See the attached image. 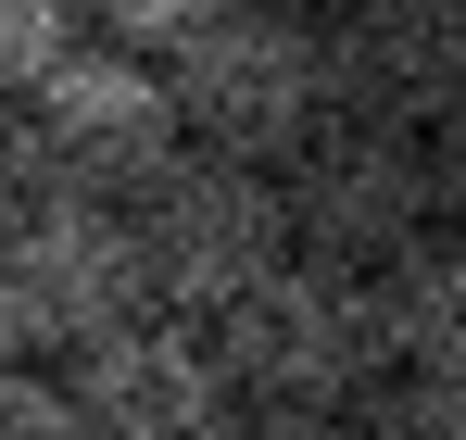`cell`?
Here are the masks:
<instances>
[{"mask_svg": "<svg viewBox=\"0 0 466 440\" xmlns=\"http://www.w3.org/2000/svg\"><path fill=\"white\" fill-rule=\"evenodd\" d=\"M139 252H152V302L164 315L215 327L228 302H252L303 252L290 176L278 164H228V151H189V164H164L152 189H139Z\"/></svg>", "mask_w": 466, "mask_h": 440, "instance_id": "3957f363", "label": "cell"}, {"mask_svg": "<svg viewBox=\"0 0 466 440\" xmlns=\"http://www.w3.org/2000/svg\"><path fill=\"white\" fill-rule=\"evenodd\" d=\"M278 13H315V25H328V13H353V0H278Z\"/></svg>", "mask_w": 466, "mask_h": 440, "instance_id": "ac0fdd59", "label": "cell"}, {"mask_svg": "<svg viewBox=\"0 0 466 440\" xmlns=\"http://www.w3.org/2000/svg\"><path fill=\"white\" fill-rule=\"evenodd\" d=\"M64 377H76V403H88V440H228L239 428L228 340L189 327V315H139V327L88 340Z\"/></svg>", "mask_w": 466, "mask_h": 440, "instance_id": "52a82bcc", "label": "cell"}, {"mask_svg": "<svg viewBox=\"0 0 466 440\" xmlns=\"http://www.w3.org/2000/svg\"><path fill=\"white\" fill-rule=\"evenodd\" d=\"M13 365H38V353H25V315H13V290H0V377Z\"/></svg>", "mask_w": 466, "mask_h": 440, "instance_id": "e0dca14e", "label": "cell"}, {"mask_svg": "<svg viewBox=\"0 0 466 440\" xmlns=\"http://www.w3.org/2000/svg\"><path fill=\"white\" fill-rule=\"evenodd\" d=\"M353 440H466V390L454 377H416V365H390L366 403H353Z\"/></svg>", "mask_w": 466, "mask_h": 440, "instance_id": "8fae6325", "label": "cell"}, {"mask_svg": "<svg viewBox=\"0 0 466 440\" xmlns=\"http://www.w3.org/2000/svg\"><path fill=\"white\" fill-rule=\"evenodd\" d=\"M441 202H454V226H466V126H441Z\"/></svg>", "mask_w": 466, "mask_h": 440, "instance_id": "2e32d148", "label": "cell"}, {"mask_svg": "<svg viewBox=\"0 0 466 440\" xmlns=\"http://www.w3.org/2000/svg\"><path fill=\"white\" fill-rule=\"evenodd\" d=\"M215 13H239V0H88V38H127V51H189Z\"/></svg>", "mask_w": 466, "mask_h": 440, "instance_id": "4fadbf2b", "label": "cell"}, {"mask_svg": "<svg viewBox=\"0 0 466 440\" xmlns=\"http://www.w3.org/2000/svg\"><path fill=\"white\" fill-rule=\"evenodd\" d=\"M228 340L239 403H278V415H353L403 353H390V277H353V265H315L290 252L252 302L215 315Z\"/></svg>", "mask_w": 466, "mask_h": 440, "instance_id": "6da1fadb", "label": "cell"}, {"mask_svg": "<svg viewBox=\"0 0 466 440\" xmlns=\"http://www.w3.org/2000/svg\"><path fill=\"white\" fill-rule=\"evenodd\" d=\"M51 189H101V202H139L164 164H189V114H177V64L127 51V38H88L76 64L25 101Z\"/></svg>", "mask_w": 466, "mask_h": 440, "instance_id": "8992f818", "label": "cell"}, {"mask_svg": "<svg viewBox=\"0 0 466 440\" xmlns=\"http://www.w3.org/2000/svg\"><path fill=\"white\" fill-rule=\"evenodd\" d=\"M228 440H353V415H278V403H239Z\"/></svg>", "mask_w": 466, "mask_h": 440, "instance_id": "9a60e30c", "label": "cell"}, {"mask_svg": "<svg viewBox=\"0 0 466 440\" xmlns=\"http://www.w3.org/2000/svg\"><path fill=\"white\" fill-rule=\"evenodd\" d=\"M390 353L466 390V226H441L416 265H390Z\"/></svg>", "mask_w": 466, "mask_h": 440, "instance_id": "9c48e42d", "label": "cell"}, {"mask_svg": "<svg viewBox=\"0 0 466 440\" xmlns=\"http://www.w3.org/2000/svg\"><path fill=\"white\" fill-rule=\"evenodd\" d=\"M290 226H303L315 265H353V277H390L416 265L454 202H441V139L429 126H390V114H328L315 151L290 164Z\"/></svg>", "mask_w": 466, "mask_h": 440, "instance_id": "277c9868", "label": "cell"}, {"mask_svg": "<svg viewBox=\"0 0 466 440\" xmlns=\"http://www.w3.org/2000/svg\"><path fill=\"white\" fill-rule=\"evenodd\" d=\"M177 64V114H189V151H228V164H303L315 126L340 114V51L315 13H278V0H239L215 13Z\"/></svg>", "mask_w": 466, "mask_h": 440, "instance_id": "7a4b0ae2", "label": "cell"}, {"mask_svg": "<svg viewBox=\"0 0 466 440\" xmlns=\"http://www.w3.org/2000/svg\"><path fill=\"white\" fill-rule=\"evenodd\" d=\"M0 290L25 315V353L38 365H76L88 340L164 315L152 302V252H139V202H101V189H51L38 215L0 239Z\"/></svg>", "mask_w": 466, "mask_h": 440, "instance_id": "5b68a950", "label": "cell"}, {"mask_svg": "<svg viewBox=\"0 0 466 440\" xmlns=\"http://www.w3.org/2000/svg\"><path fill=\"white\" fill-rule=\"evenodd\" d=\"M340 51V114H390V126H466V0H353L328 13Z\"/></svg>", "mask_w": 466, "mask_h": 440, "instance_id": "ba28073f", "label": "cell"}, {"mask_svg": "<svg viewBox=\"0 0 466 440\" xmlns=\"http://www.w3.org/2000/svg\"><path fill=\"white\" fill-rule=\"evenodd\" d=\"M0 440H88V403L64 365H13L0 377Z\"/></svg>", "mask_w": 466, "mask_h": 440, "instance_id": "7c38bea8", "label": "cell"}, {"mask_svg": "<svg viewBox=\"0 0 466 440\" xmlns=\"http://www.w3.org/2000/svg\"><path fill=\"white\" fill-rule=\"evenodd\" d=\"M88 51V0H0V101L25 114L51 75Z\"/></svg>", "mask_w": 466, "mask_h": 440, "instance_id": "30bf717a", "label": "cell"}, {"mask_svg": "<svg viewBox=\"0 0 466 440\" xmlns=\"http://www.w3.org/2000/svg\"><path fill=\"white\" fill-rule=\"evenodd\" d=\"M38 202H51V164H38V126H25V114L0 101V239H13L25 215H38Z\"/></svg>", "mask_w": 466, "mask_h": 440, "instance_id": "5bb4252c", "label": "cell"}]
</instances>
